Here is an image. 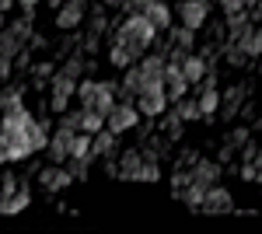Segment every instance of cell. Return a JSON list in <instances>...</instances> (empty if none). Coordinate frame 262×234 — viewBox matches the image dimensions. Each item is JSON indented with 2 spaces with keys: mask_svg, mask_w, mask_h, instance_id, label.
Returning a JSON list of instances; mask_svg holds the SVG:
<instances>
[{
  "mask_svg": "<svg viewBox=\"0 0 262 234\" xmlns=\"http://www.w3.org/2000/svg\"><path fill=\"white\" fill-rule=\"evenodd\" d=\"M158 39V28L150 25L147 14H129V18H122L116 25V42L122 46H129V49H137L143 56V49H150V42Z\"/></svg>",
  "mask_w": 262,
  "mask_h": 234,
  "instance_id": "6da1fadb",
  "label": "cell"
},
{
  "mask_svg": "<svg viewBox=\"0 0 262 234\" xmlns=\"http://www.w3.org/2000/svg\"><path fill=\"white\" fill-rule=\"evenodd\" d=\"M77 98H81L84 109H95L101 116H108L112 105H116V84L112 80H81L77 84Z\"/></svg>",
  "mask_w": 262,
  "mask_h": 234,
  "instance_id": "7a4b0ae2",
  "label": "cell"
},
{
  "mask_svg": "<svg viewBox=\"0 0 262 234\" xmlns=\"http://www.w3.org/2000/svg\"><path fill=\"white\" fill-rule=\"evenodd\" d=\"M140 109L133 105V101H116L112 105V112L105 116V126L112 130V133H126V130H133L137 122H140Z\"/></svg>",
  "mask_w": 262,
  "mask_h": 234,
  "instance_id": "3957f363",
  "label": "cell"
},
{
  "mask_svg": "<svg viewBox=\"0 0 262 234\" xmlns=\"http://www.w3.org/2000/svg\"><path fill=\"white\" fill-rule=\"evenodd\" d=\"M200 214H206V217L234 214V196L227 193L221 182H217V185H210V189H206V196H203V203H200Z\"/></svg>",
  "mask_w": 262,
  "mask_h": 234,
  "instance_id": "277c9868",
  "label": "cell"
},
{
  "mask_svg": "<svg viewBox=\"0 0 262 234\" xmlns=\"http://www.w3.org/2000/svg\"><path fill=\"white\" fill-rule=\"evenodd\" d=\"M210 18V0H179V21L185 28L200 32Z\"/></svg>",
  "mask_w": 262,
  "mask_h": 234,
  "instance_id": "5b68a950",
  "label": "cell"
},
{
  "mask_svg": "<svg viewBox=\"0 0 262 234\" xmlns=\"http://www.w3.org/2000/svg\"><path fill=\"white\" fill-rule=\"evenodd\" d=\"M70 182H74L70 168H67V164H56V161H53L49 168H42V172H39V185L46 189V193H63Z\"/></svg>",
  "mask_w": 262,
  "mask_h": 234,
  "instance_id": "8992f818",
  "label": "cell"
},
{
  "mask_svg": "<svg viewBox=\"0 0 262 234\" xmlns=\"http://www.w3.org/2000/svg\"><path fill=\"white\" fill-rule=\"evenodd\" d=\"M84 14H88V0H67L56 11V25H60L63 32H74V28H81Z\"/></svg>",
  "mask_w": 262,
  "mask_h": 234,
  "instance_id": "52a82bcc",
  "label": "cell"
},
{
  "mask_svg": "<svg viewBox=\"0 0 262 234\" xmlns=\"http://www.w3.org/2000/svg\"><path fill=\"white\" fill-rule=\"evenodd\" d=\"M164 105H168L164 88H143L140 95H137V109H140L143 116H161Z\"/></svg>",
  "mask_w": 262,
  "mask_h": 234,
  "instance_id": "ba28073f",
  "label": "cell"
},
{
  "mask_svg": "<svg viewBox=\"0 0 262 234\" xmlns=\"http://www.w3.org/2000/svg\"><path fill=\"white\" fill-rule=\"evenodd\" d=\"M192 182H200L203 189H210V185H217L221 182V175H224V168H221V161H206V157H200L192 168Z\"/></svg>",
  "mask_w": 262,
  "mask_h": 234,
  "instance_id": "9c48e42d",
  "label": "cell"
},
{
  "mask_svg": "<svg viewBox=\"0 0 262 234\" xmlns=\"http://www.w3.org/2000/svg\"><path fill=\"white\" fill-rule=\"evenodd\" d=\"M185 91H189V80L182 77V67L179 63H168V70H164V95H168V101L185 98Z\"/></svg>",
  "mask_w": 262,
  "mask_h": 234,
  "instance_id": "30bf717a",
  "label": "cell"
},
{
  "mask_svg": "<svg viewBox=\"0 0 262 234\" xmlns=\"http://www.w3.org/2000/svg\"><path fill=\"white\" fill-rule=\"evenodd\" d=\"M179 67H182V77L189 84H203V77H206V56L203 53H185Z\"/></svg>",
  "mask_w": 262,
  "mask_h": 234,
  "instance_id": "8fae6325",
  "label": "cell"
},
{
  "mask_svg": "<svg viewBox=\"0 0 262 234\" xmlns=\"http://www.w3.org/2000/svg\"><path fill=\"white\" fill-rule=\"evenodd\" d=\"M70 140H74L70 130H56V133L49 137L46 151H49V157H53L56 164H67V161H70Z\"/></svg>",
  "mask_w": 262,
  "mask_h": 234,
  "instance_id": "7c38bea8",
  "label": "cell"
},
{
  "mask_svg": "<svg viewBox=\"0 0 262 234\" xmlns=\"http://www.w3.org/2000/svg\"><path fill=\"white\" fill-rule=\"evenodd\" d=\"M143 168V151H126V154L116 161V175L126 178V182H137Z\"/></svg>",
  "mask_w": 262,
  "mask_h": 234,
  "instance_id": "4fadbf2b",
  "label": "cell"
},
{
  "mask_svg": "<svg viewBox=\"0 0 262 234\" xmlns=\"http://www.w3.org/2000/svg\"><path fill=\"white\" fill-rule=\"evenodd\" d=\"M143 14L150 18V25H154L158 32H168V28H171V7H168L164 0H147Z\"/></svg>",
  "mask_w": 262,
  "mask_h": 234,
  "instance_id": "5bb4252c",
  "label": "cell"
},
{
  "mask_svg": "<svg viewBox=\"0 0 262 234\" xmlns=\"http://www.w3.org/2000/svg\"><path fill=\"white\" fill-rule=\"evenodd\" d=\"M252 28H255V21H252L248 11H234V14H227V35H231V42H238L242 35H248Z\"/></svg>",
  "mask_w": 262,
  "mask_h": 234,
  "instance_id": "9a60e30c",
  "label": "cell"
},
{
  "mask_svg": "<svg viewBox=\"0 0 262 234\" xmlns=\"http://www.w3.org/2000/svg\"><path fill=\"white\" fill-rule=\"evenodd\" d=\"M116 137H119V133H112L108 126H105V130H98V133H95V140H91V154H95V157H108L112 151H116Z\"/></svg>",
  "mask_w": 262,
  "mask_h": 234,
  "instance_id": "2e32d148",
  "label": "cell"
},
{
  "mask_svg": "<svg viewBox=\"0 0 262 234\" xmlns=\"http://www.w3.org/2000/svg\"><path fill=\"white\" fill-rule=\"evenodd\" d=\"M28 203H32V193L21 185L14 196H0V214H21Z\"/></svg>",
  "mask_w": 262,
  "mask_h": 234,
  "instance_id": "e0dca14e",
  "label": "cell"
},
{
  "mask_svg": "<svg viewBox=\"0 0 262 234\" xmlns=\"http://www.w3.org/2000/svg\"><path fill=\"white\" fill-rule=\"evenodd\" d=\"M49 88H53V95H67V98H74V95H77V77H70L67 70H56V74L49 77Z\"/></svg>",
  "mask_w": 262,
  "mask_h": 234,
  "instance_id": "ac0fdd59",
  "label": "cell"
},
{
  "mask_svg": "<svg viewBox=\"0 0 262 234\" xmlns=\"http://www.w3.org/2000/svg\"><path fill=\"white\" fill-rule=\"evenodd\" d=\"M238 49H242L248 59L262 56V28H259V25H255V28L248 32V35H242V39H238Z\"/></svg>",
  "mask_w": 262,
  "mask_h": 234,
  "instance_id": "d6986e66",
  "label": "cell"
},
{
  "mask_svg": "<svg viewBox=\"0 0 262 234\" xmlns=\"http://www.w3.org/2000/svg\"><path fill=\"white\" fill-rule=\"evenodd\" d=\"M108 59H112V67H122V70H126V67H133V63L140 59V53L129 49V46H122V42H116L112 53H108Z\"/></svg>",
  "mask_w": 262,
  "mask_h": 234,
  "instance_id": "ffe728a7",
  "label": "cell"
},
{
  "mask_svg": "<svg viewBox=\"0 0 262 234\" xmlns=\"http://www.w3.org/2000/svg\"><path fill=\"white\" fill-rule=\"evenodd\" d=\"M175 109V116L182 119V122H192V119H203V112H200V101H189V98H179V101H171Z\"/></svg>",
  "mask_w": 262,
  "mask_h": 234,
  "instance_id": "44dd1931",
  "label": "cell"
},
{
  "mask_svg": "<svg viewBox=\"0 0 262 234\" xmlns=\"http://www.w3.org/2000/svg\"><path fill=\"white\" fill-rule=\"evenodd\" d=\"M203 196H206V189H203L200 182H189V185H185V189H179V193H175V199H182V203H189V206H192V210H200Z\"/></svg>",
  "mask_w": 262,
  "mask_h": 234,
  "instance_id": "7402d4cb",
  "label": "cell"
},
{
  "mask_svg": "<svg viewBox=\"0 0 262 234\" xmlns=\"http://www.w3.org/2000/svg\"><path fill=\"white\" fill-rule=\"evenodd\" d=\"M217 109H221V91H217V88H203V95H200V112H203V119H210Z\"/></svg>",
  "mask_w": 262,
  "mask_h": 234,
  "instance_id": "603a6c76",
  "label": "cell"
},
{
  "mask_svg": "<svg viewBox=\"0 0 262 234\" xmlns=\"http://www.w3.org/2000/svg\"><path fill=\"white\" fill-rule=\"evenodd\" d=\"M81 109H84V105H81ZM81 130L95 137L98 130H105V116H101V112H95V109H84V112H81Z\"/></svg>",
  "mask_w": 262,
  "mask_h": 234,
  "instance_id": "cb8c5ba5",
  "label": "cell"
},
{
  "mask_svg": "<svg viewBox=\"0 0 262 234\" xmlns=\"http://www.w3.org/2000/svg\"><path fill=\"white\" fill-rule=\"evenodd\" d=\"M0 109H4V112L25 109V101H21V88H4V91H0Z\"/></svg>",
  "mask_w": 262,
  "mask_h": 234,
  "instance_id": "d4e9b609",
  "label": "cell"
},
{
  "mask_svg": "<svg viewBox=\"0 0 262 234\" xmlns=\"http://www.w3.org/2000/svg\"><path fill=\"white\" fill-rule=\"evenodd\" d=\"M81 112H84V109H74V112H60V130H70V133H77V130H81Z\"/></svg>",
  "mask_w": 262,
  "mask_h": 234,
  "instance_id": "484cf974",
  "label": "cell"
},
{
  "mask_svg": "<svg viewBox=\"0 0 262 234\" xmlns=\"http://www.w3.org/2000/svg\"><path fill=\"white\" fill-rule=\"evenodd\" d=\"M53 74H56V67H53V63H35V67H32V80H35V88L46 84V77H53Z\"/></svg>",
  "mask_w": 262,
  "mask_h": 234,
  "instance_id": "4316f807",
  "label": "cell"
},
{
  "mask_svg": "<svg viewBox=\"0 0 262 234\" xmlns=\"http://www.w3.org/2000/svg\"><path fill=\"white\" fill-rule=\"evenodd\" d=\"M21 189V182L14 172H4V182H0V196H14Z\"/></svg>",
  "mask_w": 262,
  "mask_h": 234,
  "instance_id": "83f0119b",
  "label": "cell"
},
{
  "mask_svg": "<svg viewBox=\"0 0 262 234\" xmlns=\"http://www.w3.org/2000/svg\"><path fill=\"white\" fill-rule=\"evenodd\" d=\"M248 137H252V133H248L245 126H238V130H231V137H227V143H231V147H242V143H248Z\"/></svg>",
  "mask_w": 262,
  "mask_h": 234,
  "instance_id": "f1b7e54d",
  "label": "cell"
},
{
  "mask_svg": "<svg viewBox=\"0 0 262 234\" xmlns=\"http://www.w3.org/2000/svg\"><path fill=\"white\" fill-rule=\"evenodd\" d=\"M196 161H200V154H196V151H182V154H179V164H175V168H192Z\"/></svg>",
  "mask_w": 262,
  "mask_h": 234,
  "instance_id": "f546056e",
  "label": "cell"
},
{
  "mask_svg": "<svg viewBox=\"0 0 262 234\" xmlns=\"http://www.w3.org/2000/svg\"><path fill=\"white\" fill-rule=\"evenodd\" d=\"M259 157V147L255 143H245V151H242V161H255Z\"/></svg>",
  "mask_w": 262,
  "mask_h": 234,
  "instance_id": "4dcf8cb0",
  "label": "cell"
},
{
  "mask_svg": "<svg viewBox=\"0 0 262 234\" xmlns=\"http://www.w3.org/2000/svg\"><path fill=\"white\" fill-rule=\"evenodd\" d=\"M7 77H11V59L0 56V80H7Z\"/></svg>",
  "mask_w": 262,
  "mask_h": 234,
  "instance_id": "1f68e13d",
  "label": "cell"
},
{
  "mask_svg": "<svg viewBox=\"0 0 262 234\" xmlns=\"http://www.w3.org/2000/svg\"><path fill=\"white\" fill-rule=\"evenodd\" d=\"M14 4H21V7H25V11H32V7H35V4H39V0H14Z\"/></svg>",
  "mask_w": 262,
  "mask_h": 234,
  "instance_id": "d6a6232c",
  "label": "cell"
},
{
  "mask_svg": "<svg viewBox=\"0 0 262 234\" xmlns=\"http://www.w3.org/2000/svg\"><path fill=\"white\" fill-rule=\"evenodd\" d=\"M105 7H126V0H101Z\"/></svg>",
  "mask_w": 262,
  "mask_h": 234,
  "instance_id": "836d02e7",
  "label": "cell"
},
{
  "mask_svg": "<svg viewBox=\"0 0 262 234\" xmlns=\"http://www.w3.org/2000/svg\"><path fill=\"white\" fill-rule=\"evenodd\" d=\"M46 4H49V7H56V11H60L63 4H67V0H46Z\"/></svg>",
  "mask_w": 262,
  "mask_h": 234,
  "instance_id": "e575fe53",
  "label": "cell"
},
{
  "mask_svg": "<svg viewBox=\"0 0 262 234\" xmlns=\"http://www.w3.org/2000/svg\"><path fill=\"white\" fill-rule=\"evenodd\" d=\"M11 4H14V0H0V11H7V7H11Z\"/></svg>",
  "mask_w": 262,
  "mask_h": 234,
  "instance_id": "d590c367",
  "label": "cell"
},
{
  "mask_svg": "<svg viewBox=\"0 0 262 234\" xmlns=\"http://www.w3.org/2000/svg\"><path fill=\"white\" fill-rule=\"evenodd\" d=\"M0 32H4V11H0Z\"/></svg>",
  "mask_w": 262,
  "mask_h": 234,
  "instance_id": "8d00e7d4",
  "label": "cell"
},
{
  "mask_svg": "<svg viewBox=\"0 0 262 234\" xmlns=\"http://www.w3.org/2000/svg\"><path fill=\"white\" fill-rule=\"evenodd\" d=\"M0 182H4V172H0Z\"/></svg>",
  "mask_w": 262,
  "mask_h": 234,
  "instance_id": "74e56055",
  "label": "cell"
}]
</instances>
